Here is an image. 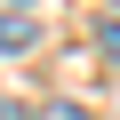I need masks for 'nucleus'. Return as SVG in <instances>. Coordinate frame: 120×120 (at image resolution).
Listing matches in <instances>:
<instances>
[{"label": "nucleus", "instance_id": "nucleus-1", "mask_svg": "<svg viewBox=\"0 0 120 120\" xmlns=\"http://www.w3.org/2000/svg\"><path fill=\"white\" fill-rule=\"evenodd\" d=\"M24 48H40V24L24 8H0V56H24Z\"/></svg>", "mask_w": 120, "mask_h": 120}, {"label": "nucleus", "instance_id": "nucleus-2", "mask_svg": "<svg viewBox=\"0 0 120 120\" xmlns=\"http://www.w3.org/2000/svg\"><path fill=\"white\" fill-rule=\"evenodd\" d=\"M24 120H88V104H72V96H48L40 112H24Z\"/></svg>", "mask_w": 120, "mask_h": 120}, {"label": "nucleus", "instance_id": "nucleus-3", "mask_svg": "<svg viewBox=\"0 0 120 120\" xmlns=\"http://www.w3.org/2000/svg\"><path fill=\"white\" fill-rule=\"evenodd\" d=\"M8 8H24V16H32V0H8Z\"/></svg>", "mask_w": 120, "mask_h": 120}]
</instances>
